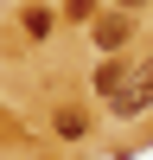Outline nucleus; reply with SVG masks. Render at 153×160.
Masks as SVG:
<instances>
[{
  "instance_id": "obj_1",
  "label": "nucleus",
  "mask_w": 153,
  "mask_h": 160,
  "mask_svg": "<svg viewBox=\"0 0 153 160\" xmlns=\"http://www.w3.org/2000/svg\"><path fill=\"white\" fill-rule=\"evenodd\" d=\"M153 109V58H134L121 77V90L109 96V115H121V122H134V115Z\"/></svg>"
},
{
  "instance_id": "obj_2",
  "label": "nucleus",
  "mask_w": 153,
  "mask_h": 160,
  "mask_svg": "<svg viewBox=\"0 0 153 160\" xmlns=\"http://www.w3.org/2000/svg\"><path fill=\"white\" fill-rule=\"evenodd\" d=\"M121 38H128V13H109V19H96V45H102V51H115Z\"/></svg>"
},
{
  "instance_id": "obj_3",
  "label": "nucleus",
  "mask_w": 153,
  "mask_h": 160,
  "mask_svg": "<svg viewBox=\"0 0 153 160\" xmlns=\"http://www.w3.org/2000/svg\"><path fill=\"white\" fill-rule=\"evenodd\" d=\"M121 77H128V64H121V58H109V64L96 71V90H102V96H115V90H121Z\"/></svg>"
}]
</instances>
